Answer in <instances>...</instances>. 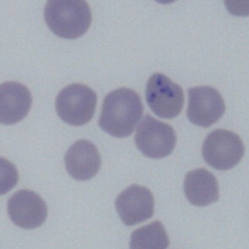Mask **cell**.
<instances>
[{
	"label": "cell",
	"instance_id": "cell-1",
	"mask_svg": "<svg viewBox=\"0 0 249 249\" xmlns=\"http://www.w3.org/2000/svg\"><path fill=\"white\" fill-rule=\"evenodd\" d=\"M142 114L139 94L127 88L117 89L104 98L99 125L114 137H126L133 132Z\"/></svg>",
	"mask_w": 249,
	"mask_h": 249
},
{
	"label": "cell",
	"instance_id": "cell-2",
	"mask_svg": "<svg viewBox=\"0 0 249 249\" xmlns=\"http://www.w3.org/2000/svg\"><path fill=\"white\" fill-rule=\"evenodd\" d=\"M44 17L49 28L64 39L83 36L91 22V11L86 0H48Z\"/></svg>",
	"mask_w": 249,
	"mask_h": 249
},
{
	"label": "cell",
	"instance_id": "cell-3",
	"mask_svg": "<svg viewBox=\"0 0 249 249\" xmlns=\"http://www.w3.org/2000/svg\"><path fill=\"white\" fill-rule=\"evenodd\" d=\"M95 92L86 85L71 84L63 88L56 96L55 109L58 117L71 125L89 123L95 111Z\"/></svg>",
	"mask_w": 249,
	"mask_h": 249
},
{
	"label": "cell",
	"instance_id": "cell-4",
	"mask_svg": "<svg viewBox=\"0 0 249 249\" xmlns=\"http://www.w3.org/2000/svg\"><path fill=\"white\" fill-rule=\"evenodd\" d=\"M202 156L206 163L218 170H228L242 159L244 145L241 138L228 129H215L205 138Z\"/></svg>",
	"mask_w": 249,
	"mask_h": 249
},
{
	"label": "cell",
	"instance_id": "cell-5",
	"mask_svg": "<svg viewBox=\"0 0 249 249\" xmlns=\"http://www.w3.org/2000/svg\"><path fill=\"white\" fill-rule=\"evenodd\" d=\"M135 144L144 156L161 159L174 150L176 133L169 124L146 115L136 130Z\"/></svg>",
	"mask_w": 249,
	"mask_h": 249
},
{
	"label": "cell",
	"instance_id": "cell-6",
	"mask_svg": "<svg viewBox=\"0 0 249 249\" xmlns=\"http://www.w3.org/2000/svg\"><path fill=\"white\" fill-rule=\"evenodd\" d=\"M146 100L150 109L159 117H177L184 105L181 87L161 73L153 74L146 86Z\"/></svg>",
	"mask_w": 249,
	"mask_h": 249
},
{
	"label": "cell",
	"instance_id": "cell-7",
	"mask_svg": "<svg viewBox=\"0 0 249 249\" xmlns=\"http://www.w3.org/2000/svg\"><path fill=\"white\" fill-rule=\"evenodd\" d=\"M188 119L195 124L207 127L219 121L226 105L220 92L211 87H195L188 90Z\"/></svg>",
	"mask_w": 249,
	"mask_h": 249
},
{
	"label": "cell",
	"instance_id": "cell-8",
	"mask_svg": "<svg viewBox=\"0 0 249 249\" xmlns=\"http://www.w3.org/2000/svg\"><path fill=\"white\" fill-rule=\"evenodd\" d=\"M7 208L12 222L23 229H35L41 226L48 215L44 199L30 190H20L15 193L9 198Z\"/></svg>",
	"mask_w": 249,
	"mask_h": 249
},
{
	"label": "cell",
	"instance_id": "cell-9",
	"mask_svg": "<svg viewBox=\"0 0 249 249\" xmlns=\"http://www.w3.org/2000/svg\"><path fill=\"white\" fill-rule=\"evenodd\" d=\"M115 205L123 223L133 226L153 216L155 200L149 189L131 185L117 196Z\"/></svg>",
	"mask_w": 249,
	"mask_h": 249
},
{
	"label": "cell",
	"instance_id": "cell-10",
	"mask_svg": "<svg viewBox=\"0 0 249 249\" xmlns=\"http://www.w3.org/2000/svg\"><path fill=\"white\" fill-rule=\"evenodd\" d=\"M65 167L69 175L79 181L95 176L101 165V159L96 146L85 139L75 142L64 157Z\"/></svg>",
	"mask_w": 249,
	"mask_h": 249
},
{
	"label": "cell",
	"instance_id": "cell-11",
	"mask_svg": "<svg viewBox=\"0 0 249 249\" xmlns=\"http://www.w3.org/2000/svg\"><path fill=\"white\" fill-rule=\"evenodd\" d=\"M29 89L18 82L0 85V124H15L26 117L31 107Z\"/></svg>",
	"mask_w": 249,
	"mask_h": 249
},
{
	"label": "cell",
	"instance_id": "cell-12",
	"mask_svg": "<svg viewBox=\"0 0 249 249\" xmlns=\"http://www.w3.org/2000/svg\"><path fill=\"white\" fill-rule=\"evenodd\" d=\"M184 193L192 204L205 206L218 200L219 185L212 173L204 168H197L186 174Z\"/></svg>",
	"mask_w": 249,
	"mask_h": 249
},
{
	"label": "cell",
	"instance_id": "cell-13",
	"mask_svg": "<svg viewBox=\"0 0 249 249\" xmlns=\"http://www.w3.org/2000/svg\"><path fill=\"white\" fill-rule=\"evenodd\" d=\"M169 239L164 226L160 221H154L132 231L129 249H166Z\"/></svg>",
	"mask_w": 249,
	"mask_h": 249
},
{
	"label": "cell",
	"instance_id": "cell-14",
	"mask_svg": "<svg viewBox=\"0 0 249 249\" xmlns=\"http://www.w3.org/2000/svg\"><path fill=\"white\" fill-rule=\"evenodd\" d=\"M18 181L16 166L4 158H0V196L10 192Z\"/></svg>",
	"mask_w": 249,
	"mask_h": 249
},
{
	"label": "cell",
	"instance_id": "cell-15",
	"mask_svg": "<svg viewBox=\"0 0 249 249\" xmlns=\"http://www.w3.org/2000/svg\"><path fill=\"white\" fill-rule=\"evenodd\" d=\"M230 14L237 17L249 16V0H224Z\"/></svg>",
	"mask_w": 249,
	"mask_h": 249
},
{
	"label": "cell",
	"instance_id": "cell-16",
	"mask_svg": "<svg viewBox=\"0 0 249 249\" xmlns=\"http://www.w3.org/2000/svg\"><path fill=\"white\" fill-rule=\"evenodd\" d=\"M156 1L160 3V4H170V3L174 2L175 0H156Z\"/></svg>",
	"mask_w": 249,
	"mask_h": 249
}]
</instances>
